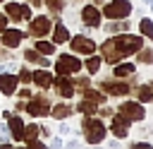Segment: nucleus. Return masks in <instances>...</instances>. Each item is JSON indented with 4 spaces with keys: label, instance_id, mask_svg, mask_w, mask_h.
<instances>
[{
    "label": "nucleus",
    "instance_id": "obj_33",
    "mask_svg": "<svg viewBox=\"0 0 153 149\" xmlns=\"http://www.w3.org/2000/svg\"><path fill=\"white\" fill-rule=\"evenodd\" d=\"M38 135H41V130H38V125H36V123L24 125V142H26V139H33V137H38Z\"/></svg>",
    "mask_w": 153,
    "mask_h": 149
},
{
    "label": "nucleus",
    "instance_id": "obj_48",
    "mask_svg": "<svg viewBox=\"0 0 153 149\" xmlns=\"http://www.w3.org/2000/svg\"><path fill=\"white\" fill-rule=\"evenodd\" d=\"M0 2H5V0H0Z\"/></svg>",
    "mask_w": 153,
    "mask_h": 149
},
{
    "label": "nucleus",
    "instance_id": "obj_23",
    "mask_svg": "<svg viewBox=\"0 0 153 149\" xmlns=\"http://www.w3.org/2000/svg\"><path fill=\"white\" fill-rule=\"evenodd\" d=\"M122 31H129V22L127 19H110V22H105V34H122Z\"/></svg>",
    "mask_w": 153,
    "mask_h": 149
},
{
    "label": "nucleus",
    "instance_id": "obj_27",
    "mask_svg": "<svg viewBox=\"0 0 153 149\" xmlns=\"http://www.w3.org/2000/svg\"><path fill=\"white\" fill-rule=\"evenodd\" d=\"M136 62L141 65H153V48L151 46H141L136 50Z\"/></svg>",
    "mask_w": 153,
    "mask_h": 149
},
{
    "label": "nucleus",
    "instance_id": "obj_36",
    "mask_svg": "<svg viewBox=\"0 0 153 149\" xmlns=\"http://www.w3.org/2000/svg\"><path fill=\"white\" fill-rule=\"evenodd\" d=\"M57 130H60V135H62V137H67V135H72V132H74V130H72V125H69V123H65V120H60V127H57Z\"/></svg>",
    "mask_w": 153,
    "mask_h": 149
},
{
    "label": "nucleus",
    "instance_id": "obj_3",
    "mask_svg": "<svg viewBox=\"0 0 153 149\" xmlns=\"http://www.w3.org/2000/svg\"><path fill=\"white\" fill-rule=\"evenodd\" d=\"M103 17L105 19H127L131 12H134V2L129 0H110L100 7Z\"/></svg>",
    "mask_w": 153,
    "mask_h": 149
},
{
    "label": "nucleus",
    "instance_id": "obj_46",
    "mask_svg": "<svg viewBox=\"0 0 153 149\" xmlns=\"http://www.w3.org/2000/svg\"><path fill=\"white\" fill-rule=\"evenodd\" d=\"M146 2H151V0H146Z\"/></svg>",
    "mask_w": 153,
    "mask_h": 149
},
{
    "label": "nucleus",
    "instance_id": "obj_20",
    "mask_svg": "<svg viewBox=\"0 0 153 149\" xmlns=\"http://www.w3.org/2000/svg\"><path fill=\"white\" fill-rule=\"evenodd\" d=\"M112 74L115 77H131V74H136V65L134 62H115Z\"/></svg>",
    "mask_w": 153,
    "mask_h": 149
},
{
    "label": "nucleus",
    "instance_id": "obj_22",
    "mask_svg": "<svg viewBox=\"0 0 153 149\" xmlns=\"http://www.w3.org/2000/svg\"><path fill=\"white\" fill-rule=\"evenodd\" d=\"M72 113H74V108H72L67 101H62V103H57V106H50V115L57 118V120H65V118H69Z\"/></svg>",
    "mask_w": 153,
    "mask_h": 149
},
{
    "label": "nucleus",
    "instance_id": "obj_2",
    "mask_svg": "<svg viewBox=\"0 0 153 149\" xmlns=\"http://www.w3.org/2000/svg\"><path fill=\"white\" fill-rule=\"evenodd\" d=\"M81 137L86 144H103L108 137V125L103 118H93V115H84L81 118Z\"/></svg>",
    "mask_w": 153,
    "mask_h": 149
},
{
    "label": "nucleus",
    "instance_id": "obj_12",
    "mask_svg": "<svg viewBox=\"0 0 153 149\" xmlns=\"http://www.w3.org/2000/svg\"><path fill=\"white\" fill-rule=\"evenodd\" d=\"M24 38H26V31L14 29V26H12V29L7 26V29L2 31V36H0V43H2V48H5V50H14V48H19V46H22V41H24Z\"/></svg>",
    "mask_w": 153,
    "mask_h": 149
},
{
    "label": "nucleus",
    "instance_id": "obj_4",
    "mask_svg": "<svg viewBox=\"0 0 153 149\" xmlns=\"http://www.w3.org/2000/svg\"><path fill=\"white\" fill-rule=\"evenodd\" d=\"M50 31H53V19L48 14H36V17L29 19L26 36H31V38H45Z\"/></svg>",
    "mask_w": 153,
    "mask_h": 149
},
{
    "label": "nucleus",
    "instance_id": "obj_47",
    "mask_svg": "<svg viewBox=\"0 0 153 149\" xmlns=\"http://www.w3.org/2000/svg\"><path fill=\"white\" fill-rule=\"evenodd\" d=\"M0 48H2V43H0Z\"/></svg>",
    "mask_w": 153,
    "mask_h": 149
},
{
    "label": "nucleus",
    "instance_id": "obj_1",
    "mask_svg": "<svg viewBox=\"0 0 153 149\" xmlns=\"http://www.w3.org/2000/svg\"><path fill=\"white\" fill-rule=\"evenodd\" d=\"M141 46H143V36L122 31V34H110V38L98 46V50H100V58H103L108 65H115V62H120L122 58L134 55Z\"/></svg>",
    "mask_w": 153,
    "mask_h": 149
},
{
    "label": "nucleus",
    "instance_id": "obj_28",
    "mask_svg": "<svg viewBox=\"0 0 153 149\" xmlns=\"http://www.w3.org/2000/svg\"><path fill=\"white\" fill-rule=\"evenodd\" d=\"M100 62H103V58H100V55H96V53L86 55V72H88V74H98Z\"/></svg>",
    "mask_w": 153,
    "mask_h": 149
},
{
    "label": "nucleus",
    "instance_id": "obj_21",
    "mask_svg": "<svg viewBox=\"0 0 153 149\" xmlns=\"http://www.w3.org/2000/svg\"><path fill=\"white\" fill-rule=\"evenodd\" d=\"M134 94H136V101L143 103V106L153 101V87L151 84H136V91Z\"/></svg>",
    "mask_w": 153,
    "mask_h": 149
},
{
    "label": "nucleus",
    "instance_id": "obj_15",
    "mask_svg": "<svg viewBox=\"0 0 153 149\" xmlns=\"http://www.w3.org/2000/svg\"><path fill=\"white\" fill-rule=\"evenodd\" d=\"M19 89V77L12 72H0V94L2 96H14Z\"/></svg>",
    "mask_w": 153,
    "mask_h": 149
},
{
    "label": "nucleus",
    "instance_id": "obj_8",
    "mask_svg": "<svg viewBox=\"0 0 153 149\" xmlns=\"http://www.w3.org/2000/svg\"><path fill=\"white\" fill-rule=\"evenodd\" d=\"M24 111L31 115V118H45L48 113H50V101L45 99V96H31V99H26L24 101Z\"/></svg>",
    "mask_w": 153,
    "mask_h": 149
},
{
    "label": "nucleus",
    "instance_id": "obj_40",
    "mask_svg": "<svg viewBox=\"0 0 153 149\" xmlns=\"http://www.w3.org/2000/svg\"><path fill=\"white\" fill-rule=\"evenodd\" d=\"M5 29H7V14H5V12H0V34H2Z\"/></svg>",
    "mask_w": 153,
    "mask_h": 149
},
{
    "label": "nucleus",
    "instance_id": "obj_17",
    "mask_svg": "<svg viewBox=\"0 0 153 149\" xmlns=\"http://www.w3.org/2000/svg\"><path fill=\"white\" fill-rule=\"evenodd\" d=\"M53 82H55V74L48 72V67H38V70H33V79H31V84H36L38 89H50Z\"/></svg>",
    "mask_w": 153,
    "mask_h": 149
},
{
    "label": "nucleus",
    "instance_id": "obj_43",
    "mask_svg": "<svg viewBox=\"0 0 153 149\" xmlns=\"http://www.w3.org/2000/svg\"><path fill=\"white\" fill-rule=\"evenodd\" d=\"M148 5H151V12H153V0H151V2H148Z\"/></svg>",
    "mask_w": 153,
    "mask_h": 149
},
{
    "label": "nucleus",
    "instance_id": "obj_35",
    "mask_svg": "<svg viewBox=\"0 0 153 149\" xmlns=\"http://www.w3.org/2000/svg\"><path fill=\"white\" fill-rule=\"evenodd\" d=\"M14 96H19V99H24V101H26V99H31L33 94H31L29 84H24V89H17V94H14Z\"/></svg>",
    "mask_w": 153,
    "mask_h": 149
},
{
    "label": "nucleus",
    "instance_id": "obj_11",
    "mask_svg": "<svg viewBox=\"0 0 153 149\" xmlns=\"http://www.w3.org/2000/svg\"><path fill=\"white\" fill-rule=\"evenodd\" d=\"M79 17H81L84 29H98L100 22H103V12H100V7H96V5H84L81 12H79Z\"/></svg>",
    "mask_w": 153,
    "mask_h": 149
},
{
    "label": "nucleus",
    "instance_id": "obj_37",
    "mask_svg": "<svg viewBox=\"0 0 153 149\" xmlns=\"http://www.w3.org/2000/svg\"><path fill=\"white\" fill-rule=\"evenodd\" d=\"M38 130H41V137H43L45 142H48V137H53V132H50V127H48V125H43V123H41V125H38Z\"/></svg>",
    "mask_w": 153,
    "mask_h": 149
},
{
    "label": "nucleus",
    "instance_id": "obj_45",
    "mask_svg": "<svg viewBox=\"0 0 153 149\" xmlns=\"http://www.w3.org/2000/svg\"><path fill=\"white\" fill-rule=\"evenodd\" d=\"M151 87H153V79H151Z\"/></svg>",
    "mask_w": 153,
    "mask_h": 149
},
{
    "label": "nucleus",
    "instance_id": "obj_7",
    "mask_svg": "<svg viewBox=\"0 0 153 149\" xmlns=\"http://www.w3.org/2000/svg\"><path fill=\"white\" fill-rule=\"evenodd\" d=\"M129 127H131V118H127L124 113H120V111L115 108V113L110 115V125H108V132H112L115 137L124 139V137H129Z\"/></svg>",
    "mask_w": 153,
    "mask_h": 149
},
{
    "label": "nucleus",
    "instance_id": "obj_14",
    "mask_svg": "<svg viewBox=\"0 0 153 149\" xmlns=\"http://www.w3.org/2000/svg\"><path fill=\"white\" fill-rule=\"evenodd\" d=\"M53 87L57 89L60 99H72L76 94V84H74V79H69V74H57L55 82H53Z\"/></svg>",
    "mask_w": 153,
    "mask_h": 149
},
{
    "label": "nucleus",
    "instance_id": "obj_6",
    "mask_svg": "<svg viewBox=\"0 0 153 149\" xmlns=\"http://www.w3.org/2000/svg\"><path fill=\"white\" fill-rule=\"evenodd\" d=\"M98 87H100V91H105L108 96H127L129 91H136V84H129V82H124L122 77L105 79V82H100Z\"/></svg>",
    "mask_w": 153,
    "mask_h": 149
},
{
    "label": "nucleus",
    "instance_id": "obj_41",
    "mask_svg": "<svg viewBox=\"0 0 153 149\" xmlns=\"http://www.w3.org/2000/svg\"><path fill=\"white\" fill-rule=\"evenodd\" d=\"M67 147H69V149H76V147H81V142H76V139H69V142H67Z\"/></svg>",
    "mask_w": 153,
    "mask_h": 149
},
{
    "label": "nucleus",
    "instance_id": "obj_44",
    "mask_svg": "<svg viewBox=\"0 0 153 149\" xmlns=\"http://www.w3.org/2000/svg\"><path fill=\"white\" fill-rule=\"evenodd\" d=\"M93 2H103V0H93Z\"/></svg>",
    "mask_w": 153,
    "mask_h": 149
},
{
    "label": "nucleus",
    "instance_id": "obj_25",
    "mask_svg": "<svg viewBox=\"0 0 153 149\" xmlns=\"http://www.w3.org/2000/svg\"><path fill=\"white\" fill-rule=\"evenodd\" d=\"M139 34L146 36V38L153 43V19H151V17H141V19H139Z\"/></svg>",
    "mask_w": 153,
    "mask_h": 149
},
{
    "label": "nucleus",
    "instance_id": "obj_19",
    "mask_svg": "<svg viewBox=\"0 0 153 149\" xmlns=\"http://www.w3.org/2000/svg\"><path fill=\"white\" fill-rule=\"evenodd\" d=\"M5 14L10 22H24V14H22V2H5Z\"/></svg>",
    "mask_w": 153,
    "mask_h": 149
},
{
    "label": "nucleus",
    "instance_id": "obj_10",
    "mask_svg": "<svg viewBox=\"0 0 153 149\" xmlns=\"http://www.w3.org/2000/svg\"><path fill=\"white\" fill-rule=\"evenodd\" d=\"M117 111L124 113L127 118H131V123H143V120H146V106L139 103V101L127 99V101H122V103L117 106Z\"/></svg>",
    "mask_w": 153,
    "mask_h": 149
},
{
    "label": "nucleus",
    "instance_id": "obj_9",
    "mask_svg": "<svg viewBox=\"0 0 153 149\" xmlns=\"http://www.w3.org/2000/svg\"><path fill=\"white\" fill-rule=\"evenodd\" d=\"M69 48H72V53H76V55H91V53L98 50L96 41H93L91 36H86V34L72 36V38H69Z\"/></svg>",
    "mask_w": 153,
    "mask_h": 149
},
{
    "label": "nucleus",
    "instance_id": "obj_30",
    "mask_svg": "<svg viewBox=\"0 0 153 149\" xmlns=\"http://www.w3.org/2000/svg\"><path fill=\"white\" fill-rule=\"evenodd\" d=\"M0 144L12 147V132H10V125L7 123H0Z\"/></svg>",
    "mask_w": 153,
    "mask_h": 149
},
{
    "label": "nucleus",
    "instance_id": "obj_16",
    "mask_svg": "<svg viewBox=\"0 0 153 149\" xmlns=\"http://www.w3.org/2000/svg\"><path fill=\"white\" fill-rule=\"evenodd\" d=\"M69 38H72V34H69L67 24L57 19V22L53 24V31H50V41H53L55 46H62V43H69Z\"/></svg>",
    "mask_w": 153,
    "mask_h": 149
},
{
    "label": "nucleus",
    "instance_id": "obj_31",
    "mask_svg": "<svg viewBox=\"0 0 153 149\" xmlns=\"http://www.w3.org/2000/svg\"><path fill=\"white\" fill-rule=\"evenodd\" d=\"M43 5H48V10L53 14H60L65 7H67V0H43Z\"/></svg>",
    "mask_w": 153,
    "mask_h": 149
},
{
    "label": "nucleus",
    "instance_id": "obj_26",
    "mask_svg": "<svg viewBox=\"0 0 153 149\" xmlns=\"http://www.w3.org/2000/svg\"><path fill=\"white\" fill-rule=\"evenodd\" d=\"M33 48H36L41 55H55V50H57V46H55L53 41H43V38H38V41L33 43Z\"/></svg>",
    "mask_w": 153,
    "mask_h": 149
},
{
    "label": "nucleus",
    "instance_id": "obj_34",
    "mask_svg": "<svg viewBox=\"0 0 153 149\" xmlns=\"http://www.w3.org/2000/svg\"><path fill=\"white\" fill-rule=\"evenodd\" d=\"M24 144H26V147H33V149H45V147H48L45 139H36V137H33V139H26Z\"/></svg>",
    "mask_w": 153,
    "mask_h": 149
},
{
    "label": "nucleus",
    "instance_id": "obj_42",
    "mask_svg": "<svg viewBox=\"0 0 153 149\" xmlns=\"http://www.w3.org/2000/svg\"><path fill=\"white\" fill-rule=\"evenodd\" d=\"M26 2H29V5H31V7H33V10H36V7H41V5H43V0H26Z\"/></svg>",
    "mask_w": 153,
    "mask_h": 149
},
{
    "label": "nucleus",
    "instance_id": "obj_24",
    "mask_svg": "<svg viewBox=\"0 0 153 149\" xmlns=\"http://www.w3.org/2000/svg\"><path fill=\"white\" fill-rule=\"evenodd\" d=\"M98 106H100V103L88 101V99H84V96H81V101L76 103V108H74V111H79V113H84V115H96V113H98Z\"/></svg>",
    "mask_w": 153,
    "mask_h": 149
},
{
    "label": "nucleus",
    "instance_id": "obj_29",
    "mask_svg": "<svg viewBox=\"0 0 153 149\" xmlns=\"http://www.w3.org/2000/svg\"><path fill=\"white\" fill-rule=\"evenodd\" d=\"M81 96H84V99H88V101H96V103H105V96H103L100 91L91 89V87H86V89L81 91Z\"/></svg>",
    "mask_w": 153,
    "mask_h": 149
},
{
    "label": "nucleus",
    "instance_id": "obj_5",
    "mask_svg": "<svg viewBox=\"0 0 153 149\" xmlns=\"http://www.w3.org/2000/svg\"><path fill=\"white\" fill-rule=\"evenodd\" d=\"M84 67V60L76 58V53H60L55 60V74H76Z\"/></svg>",
    "mask_w": 153,
    "mask_h": 149
},
{
    "label": "nucleus",
    "instance_id": "obj_32",
    "mask_svg": "<svg viewBox=\"0 0 153 149\" xmlns=\"http://www.w3.org/2000/svg\"><path fill=\"white\" fill-rule=\"evenodd\" d=\"M17 77H19V84H31V79H33V70H29L26 65H22Z\"/></svg>",
    "mask_w": 153,
    "mask_h": 149
},
{
    "label": "nucleus",
    "instance_id": "obj_18",
    "mask_svg": "<svg viewBox=\"0 0 153 149\" xmlns=\"http://www.w3.org/2000/svg\"><path fill=\"white\" fill-rule=\"evenodd\" d=\"M24 60H26V62H36L38 67H50L48 55H41L36 48H26V50H24Z\"/></svg>",
    "mask_w": 153,
    "mask_h": 149
},
{
    "label": "nucleus",
    "instance_id": "obj_13",
    "mask_svg": "<svg viewBox=\"0 0 153 149\" xmlns=\"http://www.w3.org/2000/svg\"><path fill=\"white\" fill-rule=\"evenodd\" d=\"M2 118L7 120L10 125V132H12V142H24V120L17 115V113H10V111H2Z\"/></svg>",
    "mask_w": 153,
    "mask_h": 149
},
{
    "label": "nucleus",
    "instance_id": "obj_38",
    "mask_svg": "<svg viewBox=\"0 0 153 149\" xmlns=\"http://www.w3.org/2000/svg\"><path fill=\"white\" fill-rule=\"evenodd\" d=\"M48 147H53V149H60V147H65V142H62L60 137H50V139H48Z\"/></svg>",
    "mask_w": 153,
    "mask_h": 149
},
{
    "label": "nucleus",
    "instance_id": "obj_39",
    "mask_svg": "<svg viewBox=\"0 0 153 149\" xmlns=\"http://www.w3.org/2000/svg\"><path fill=\"white\" fill-rule=\"evenodd\" d=\"M131 147H136V149H148V147H153V142H148V139H146V142H134Z\"/></svg>",
    "mask_w": 153,
    "mask_h": 149
}]
</instances>
